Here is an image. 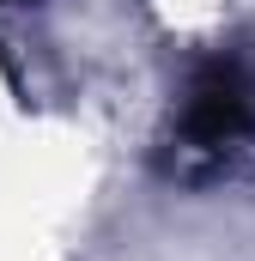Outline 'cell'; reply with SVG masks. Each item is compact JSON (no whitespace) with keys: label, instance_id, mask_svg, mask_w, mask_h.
Returning a JSON list of instances; mask_svg holds the SVG:
<instances>
[{"label":"cell","instance_id":"6da1fadb","mask_svg":"<svg viewBox=\"0 0 255 261\" xmlns=\"http://www.w3.org/2000/svg\"><path fill=\"white\" fill-rule=\"evenodd\" d=\"M255 146V61L219 49L189 73L183 110L170 122V176L213 182Z\"/></svg>","mask_w":255,"mask_h":261}]
</instances>
